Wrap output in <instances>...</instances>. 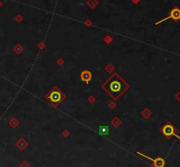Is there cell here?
<instances>
[{
	"label": "cell",
	"mask_w": 180,
	"mask_h": 167,
	"mask_svg": "<svg viewBox=\"0 0 180 167\" xmlns=\"http://www.w3.org/2000/svg\"><path fill=\"white\" fill-rule=\"evenodd\" d=\"M103 89L114 100L120 98L128 89V84L117 73L113 74L102 86Z\"/></svg>",
	"instance_id": "cell-1"
},
{
	"label": "cell",
	"mask_w": 180,
	"mask_h": 167,
	"mask_svg": "<svg viewBox=\"0 0 180 167\" xmlns=\"http://www.w3.org/2000/svg\"><path fill=\"white\" fill-rule=\"evenodd\" d=\"M46 98L53 104H59L64 99V95L61 90L54 88L52 90H50V92L46 96Z\"/></svg>",
	"instance_id": "cell-2"
},
{
	"label": "cell",
	"mask_w": 180,
	"mask_h": 167,
	"mask_svg": "<svg viewBox=\"0 0 180 167\" xmlns=\"http://www.w3.org/2000/svg\"><path fill=\"white\" fill-rule=\"evenodd\" d=\"M99 134L101 136H107L109 134V127L107 125H101L99 129Z\"/></svg>",
	"instance_id": "cell-3"
},
{
	"label": "cell",
	"mask_w": 180,
	"mask_h": 167,
	"mask_svg": "<svg viewBox=\"0 0 180 167\" xmlns=\"http://www.w3.org/2000/svg\"><path fill=\"white\" fill-rule=\"evenodd\" d=\"M81 78H82L83 81L86 82L87 83H88L89 81H91V79H92V74H91L90 72H88V71H84V72L82 73Z\"/></svg>",
	"instance_id": "cell-4"
},
{
	"label": "cell",
	"mask_w": 180,
	"mask_h": 167,
	"mask_svg": "<svg viewBox=\"0 0 180 167\" xmlns=\"http://www.w3.org/2000/svg\"><path fill=\"white\" fill-rule=\"evenodd\" d=\"M0 6H1V2H0Z\"/></svg>",
	"instance_id": "cell-5"
}]
</instances>
